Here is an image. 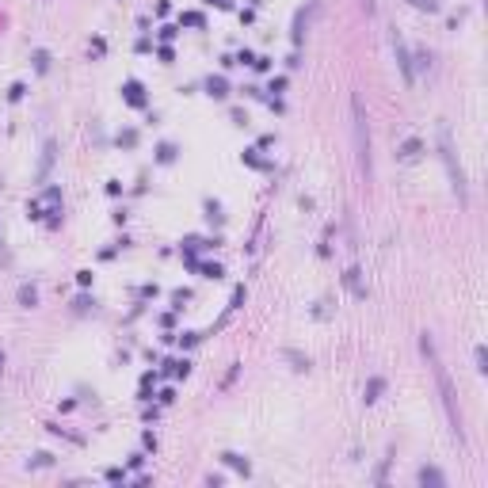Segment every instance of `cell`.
<instances>
[{
  "instance_id": "6da1fadb",
  "label": "cell",
  "mask_w": 488,
  "mask_h": 488,
  "mask_svg": "<svg viewBox=\"0 0 488 488\" xmlns=\"http://www.w3.org/2000/svg\"><path fill=\"white\" fill-rule=\"evenodd\" d=\"M420 351H423V359H427L431 374H435V385H438V393H443V408H447V416H450V427H454L458 438H465V431H462V412H458V397H454V385H450L447 366H443V359H438V351H435V339L423 336V339H420Z\"/></svg>"
},
{
  "instance_id": "7a4b0ae2",
  "label": "cell",
  "mask_w": 488,
  "mask_h": 488,
  "mask_svg": "<svg viewBox=\"0 0 488 488\" xmlns=\"http://www.w3.org/2000/svg\"><path fill=\"white\" fill-rule=\"evenodd\" d=\"M351 111H355V149H359V165H363L366 180H370L374 165H370V130H366V115H363V100H351Z\"/></svg>"
},
{
  "instance_id": "3957f363",
  "label": "cell",
  "mask_w": 488,
  "mask_h": 488,
  "mask_svg": "<svg viewBox=\"0 0 488 488\" xmlns=\"http://www.w3.org/2000/svg\"><path fill=\"white\" fill-rule=\"evenodd\" d=\"M443 160H447V168H450V180H454V195L465 202V180H462V168L454 165V153H450V141H447V134H443Z\"/></svg>"
},
{
  "instance_id": "277c9868",
  "label": "cell",
  "mask_w": 488,
  "mask_h": 488,
  "mask_svg": "<svg viewBox=\"0 0 488 488\" xmlns=\"http://www.w3.org/2000/svg\"><path fill=\"white\" fill-rule=\"evenodd\" d=\"M420 480H423V485H443V477H438L435 469H423V473H420Z\"/></svg>"
},
{
  "instance_id": "5b68a950",
  "label": "cell",
  "mask_w": 488,
  "mask_h": 488,
  "mask_svg": "<svg viewBox=\"0 0 488 488\" xmlns=\"http://www.w3.org/2000/svg\"><path fill=\"white\" fill-rule=\"evenodd\" d=\"M412 4H416V8H427V12H435V8H438L435 0H412Z\"/></svg>"
}]
</instances>
